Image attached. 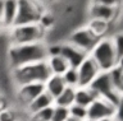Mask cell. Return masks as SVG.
Masks as SVG:
<instances>
[{"label": "cell", "instance_id": "7c38bea8", "mask_svg": "<svg viewBox=\"0 0 123 121\" xmlns=\"http://www.w3.org/2000/svg\"><path fill=\"white\" fill-rule=\"evenodd\" d=\"M15 16H17V0H4L1 28L9 29L14 26Z\"/></svg>", "mask_w": 123, "mask_h": 121}, {"label": "cell", "instance_id": "ba28073f", "mask_svg": "<svg viewBox=\"0 0 123 121\" xmlns=\"http://www.w3.org/2000/svg\"><path fill=\"white\" fill-rule=\"evenodd\" d=\"M119 16H121V8H113L94 3H90L87 8L88 19H100L113 24L117 19H119Z\"/></svg>", "mask_w": 123, "mask_h": 121}, {"label": "cell", "instance_id": "9c48e42d", "mask_svg": "<svg viewBox=\"0 0 123 121\" xmlns=\"http://www.w3.org/2000/svg\"><path fill=\"white\" fill-rule=\"evenodd\" d=\"M15 96H17V101L21 105V107L26 111L27 106L32 102L37 96H40L42 92H45L44 83H30V84H25L18 87Z\"/></svg>", "mask_w": 123, "mask_h": 121}, {"label": "cell", "instance_id": "2e32d148", "mask_svg": "<svg viewBox=\"0 0 123 121\" xmlns=\"http://www.w3.org/2000/svg\"><path fill=\"white\" fill-rule=\"evenodd\" d=\"M111 23H108L105 21H100V19H88L86 27L91 31V33L94 35L96 38H103V37H108L109 35V28Z\"/></svg>", "mask_w": 123, "mask_h": 121}, {"label": "cell", "instance_id": "9a60e30c", "mask_svg": "<svg viewBox=\"0 0 123 121\" xmlns=\"http://www.w3.org/2000/svg\"><path fill=\"white\" fill-rule=\"evenodd\" d=\"M95 98H96V94L88 87H85V88L77 87L74 89V103L78 106H82V107L87 108Z\"/></svg>", "mask_w": 123, "mask_h": 121}, {"label": "cell", "instance_id": "836d02e7", "mask_svg": "<svg viewBox=\"0 0 123 121\" xmlns=\"http://www.w3.org/2000/svg\"><path fill=\"white\" fill-rule=\"evenodd\" d=\"M42 1H44V0H42Z\"/></svg>", "mask_w": 123, "mask_h": 121}, {"label": "cell", "instance_id": "30bf717a", "mask_svg": "<svg viewBox=\"0 0 123 121\" xmlns=\"http://www.w3.org/2000/svg\"><path fill=\"white\" fill-rule=\"evenodd\" d=\"M77 73H78V87L85 88V87H88L92 83V80L96 78V75L100 73V69L95 64L94 60L87 55V58L77 68Z\"/></svg>", "mask_w": 123, "mask_h": 121}, {"label": "cell", "instance_id": "4fadbf2b", "mask_svg": "<svg viewBox=\"0 0 123 121\" xmlns=\"http://www.w3.org/2000/svg\"><path fill=\"white\" fill-rule=\"evenodd\" d=\"M44 88H45V92L48 93L53 100H55V98L67 88V85H65L62 75H53L51 74L48 80L44 83Z\"/></svg>", "mask_w": 123, "mask_h": 121}, {"label": "cell", "instance_id": "ac0fdd59", "mask_svg": "<svg viewBox=\"0 0 123 121\" xmlns=\"http://www.w3.org/2000/svg\"><path fill=\"white\" fill-rule=\"evenodd\" d=\"M109 74V79L111 83V87L115 92L123 93V69H122V63L115 65L113 69L108 71Z\"/></svg>", "mask_w": 123, "mask_h": 121}, {"label": "cell", "instance_id": "f546056e", "mask_svg": "<svg viewBox=\"0 0 123 121\" xmlns=\"http://www.w3.org/2000/svg\"><path fill=\"white\" fill-rule=\"evenodd\" d=\"M99 121H121V117H119V115H118L115 117H106V119H101Z\"/></svg>", "mask_w": 123, "mask_h": 121}, {"label": "cell", "instance_id": "1f68e13d", "mask_svg": "<svg viewBox=\"0 0 123 121\" xmlns=\"http://www.w3.org/2000/svg\"><path fill=\"white\" fill-rule=\"evenodd\" d=\"M67 121H80V120H77V119H74V117H71V116H69L68 119H67Z\"/></svg>", "mask_w": 123, "mask_h": 121}, {"label": "cell", "instance_id": "484cf974", "mask_svg": "<svg viewBox=\"0 0 123 121\" xmlns=\"http://www.w3.org/2000/svg\"><path fill=\"white\" fill-rule=\"evenodd\" d=\"M54 23H55V18H54V16H51V14H50L49 12H46V10H45V12L42 13V16L40 17L38 24H40L46 32H48L49 28H51Z\"/></svg>", "mask_w": 123, "mask_h": 121}, {"label": "cell", "instance_id": "d4e9b609", "mask_svg": "<svg viewBox=\"0 0 123 121\" xmlns=\"http://www.w3.org/2000/svg\"><path fill=\"white\" fill-rule=\"evenodd\" d=\"M51 116H53V106L31 115V119L33 121H51Z\"/></svg>", "mask_w": 123, "mask_h": 121}, {"label": "cell", "instance_id": "7402d4cb", "mask_svg": "<svg viewBox=\"0 0 123 121\" xmlns=\"http://www.w3.org/2000/svg\"><path fill=\"white\" fill-rule=\"evenodd\" d=\"M68 111H69V116L74 117V119L80 120V121H85L87 119V110L85 107H82V106L73 103L71 107L68 108Z\"/></svg>", "mask_w": 123, "mask_h": 121}, {"label": "cell", "instance_id": "52a82bcc", "mask_svg": "<svg viewBox=\"0 0 123 121\" xmlns=\"http://www.w3.org/2000/svg\"><path fill=\"white\" fill-rule=\"evenodd\" d=\"M67 42L88 55L90 51L92 50V47L96 45V42H98V38L92 35L91 31L86 27V26H83V27H80V28L74 29V31L69 35V38H68Z\"/></svg>", "mask_w": 123, "mask_h": 121}, {"label": "cell", "instance_id": "e0dca14e", "mask_svg": "<svg viewBox=\"0 0 123 121\" xmlns=\"http://www.w3.org/2000/svg\"><path fill=\"white\" fill-rule=\"evenodd\" d=\"M46 63H48L49 69H50L53 75H63L65 71L69 69L68 63L65 61V59L60 55L50 56V58L46 59Z\"/></svg>", "mask_w": 123, "mask_h": 121}, {"label": "cell", "instance_id": "44dd1931", "mask_svg": "<svg viewBox=\"0 0 123 121\" xmlns=\"http://www.w3.org/2000/svg\"><path fill=\"white\" fill-rule=\"evenodd\" d=\"M0 121H21V112L19 110L9 106L0 112Z\"/></svg>", "mask_w": 123, "mask_h": 121}, {"label": "cell", "instance_id": "603a6c76", "mask_svg": "<svg viewBox=\"0 0 123 121\" xmlns=\"http://www.w3.org/2000/svg\"><path fill=\"white\" fill-rule=\"evenodd\" d=\"M111 37V41H113V45H114V48L117 51V55L118 58L122 60L123 58V36H122V32L121 31H117L113 35H110Z\"/></svg>", "mask_w": 123, "mask_h": 121}, {"label": "cell", "instance_id": "d6a6232c", "mask_svg": "<svg viewBox=\"0 0 123 121\" xmlns=\"http://www.w3.org/2000/svg\"><path fill=\"white\" fill-rule=\"evenodd\" d=\"M85 121H92V120H88V119H86V120H85Z\"/></svg>", "mask_w": 123, "mask_h": 121}, {"label": "cell", "instance_id": "8992f818", "mask_svg": "<svg viewBox=\"0 0 123 121\" xmlns=\"http://www.w3.org/2000/svg\"><path fill=\"white\" fill-rule=\"evenodd\" d=\"M87 110V119L92 121H99L106 117H115L119 115V110L109 103L106 100L101 97H96L92 103L86 108Z\"/></svg>", "mask_w": 123, "mask_h": 121}, {"label": "cell", "instance_id": "4dcf8cb0", "mask_svg": "<svg viewBox=\"0 0 123 121\" xmlns=\"http://www.w3.org/2000/svg\"><path fill=\"white\" fill-rule=\"evenodd\" d=\"M3 6H4V0H0V26H1V17H3Z\"/></svg>", "mask_w": 123, "mask_h": 121}, {"label": "cell", "instance_id": "7a4b0ae2", "mask_svg": "<svg viewBox=\"0 0 123 121\" xmlns=\"http://www.w3.org/2000/svg\"><path fill=\"white\" fill-rule=\"evenodd\" d=\"M50 75L51 71L46 60L10 69V78L15 88L30 83H45Z\"/></svg>", "mask_w": 123, "mask_h": 121}, {"label": "cell", "instance_id": "8fae6325", "mask_svg": "<svg viewBox=\"0 0 123 121\" xmlns=\"http://www.w3.org/2000/svg\"><path fill=\"white\" fill-rule=\"evenodd\" d=\"M60 56H63L65 59V61L68 63L69 68L77 69L81 65V63L87 58V54H85L83 51L76 48L71 43L63 42V43H60Z\"/></svg>", "mask_w": 123, "mask_h": 121}, {"label": "cell", "instance_id": "83f0119b", "mask_svg": "<svg viewBox=\"0 0 123 121\" xmlns=\"http://www.w3.org/2000/svg\"><path fill=\"white\" fill-rule=\"evenodd\" d=\"M46 51H48V58H50V56H58V55H60V43L48 45Z\"/></svg>", "mask_w": 123, "mask_h": 121}, {"label": "cell", "instance_id": "5bb4252c", "mask_svg": "<svg viewBox=\"0 0 123 121\" xmlns=\"http://www.w3.org/2000/svg\"><path fill=\"white\" fill-rule=\"evenodd\" d=\"M53 103H54V100H53V98L50 97L46 92H42L40 96H37L28 106H27L26 111H27V113L31 116V115H33V113L41 111V110H44V108L51 107Z\"/></svg>", "mask_w": 123, "mask_h": 121}, {"label": "cell", "instance_id": "d6986e66", "mask_svg": "<svg viewBox=\"0 0 123 121\" xmlns=\"http://www.w3.org/2000/svg\"><path fill=\"white\" fill-rule=\"evenodd\" d=\"M74 89L76 88H69V87H67V88L54 100L53 106H59V107L69 108L73 103H74Z\"/></svg>", "mask_w": 123, "mask_h": 121}, {"label": "cell", "instance_id": "cb8c5ba5", "mask_svg": "<svg viewBox=\"0 0 123 121\" xmlns=\"http://www.w3.org/2000/svg\"><path fill=\"white\" fill-rule=\"evenodd\" d=\"M69 117V111L65 107H59V106H53V116L51 121H67Z\"/></svg>", "mask_w": 123, "mask_h": 121}, {"label": "cell", "instance_id": "4316f807", "mask_svg": "<svg viewBox=\"0 0 123 121\" xmlns=\"http://www.w3.org/2000/svg\"><path fill=\"white\" fill-rule=\"evenodd\" d=\"M90 3L106 5V6H113V8H121V5H122V0H91Z\"/></svg>", "mask_w": 123, "mask_h": 121}, {"label": "cell", "instance_id": "3957f363", "mask_svg": "<svg viewBox=\"0 0 123 121\" xmlns=\"http://www.w3.org/2000/svg\"><path fill=\"white\" fill-rule=\"evenodd\" d=\"M88 56L99 66L100 71H109L115 65L122 63V60L117 55V51L114 48V45H113V41H111L110 36L99 38L96 45L90 51Z\"/></svg>", "mask_w": 123, "mask_h": 121}, {"label": "cell", "instance_id": "277c9868", "mask_svg": "<svg viewBox=\"0 0 123 121\" xmlns=\"http://www.w3.org/2000/svg\"><path fill=\"white\" fill-rule=\"evenodd\" d=\"M46 32L38 23L13 26L9 28L10 45H26L35 42H44Z\"/></svg>", "mask_w": 123, "mask_h": 121}, {"label": "cell", "instance_id": "5b68a950", "mask_svg": "<svg viewBox=\"0 0 123 121\" xmlns=\"http://www.w3.org/2000/svg\"><path fill=\"white\" fill-rule=\"evenodd\" d=\"M42 0H17V16L14 26L38 23L40 17L45 12Z\"/></svg>", "mask_w": 123, "mask_h": 121}, {"label": "cell", "instance_id": "f1b7e54d", "mask_svg": "<svg viewBox=\"0 0 123 121\" xmlns=\"http://www.w3.org/2000/svg\"><path fill=\"white\" fill-rule=\"evenodd\" d=\"M6 107H9V103L6 102V100L4 98L3 96H0V112L4 111Z\"/></svg>", "mask_w": 123, "mask_h": 121}, {"label": "cell", "instance_id": "ffe728a7", "mask_svg": "<svg viewBox=\"0 0 123 121\" xmlns=\"http://www.w3.org/2000/svg\"><path fill=\"white\" fill-rule=\"evenodd\" d=\"M62 78H63L65 85L69 87V88H77L78 87V73H77V69H74V68H69L62 75Z\"/></svg>", "mask_w": 123, "mask_h": 121}, {"label": "cell", "instance_id": "6da1fadb", "mask_svg": "<svg viewBox=\"0 0 123 121\" xmlns=\"http://www.w3.org/2000/svg\"><path fill=\"white\" fill-rule=\"evenodd\" d=\"M46 47L48 45L45 43V41L26 45H10L8 50V61L10 69L46 60L48 59Z\"/></svg>", "mask_w": 123, "mask_h": 121}]
</instances>
